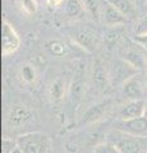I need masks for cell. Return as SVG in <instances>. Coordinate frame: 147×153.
<instances>
[{"label": "cell", "instance_id": "obj_18", "mask_svg": "<svg viewBox=\"0 0 147 153\" xmlns=\"http://www.w3.org/2000/svg\"><path fill=\"white\" fill-rule=\"evenodd\" d=\"M123 33H124V30H123L122 26L109 28L105 33V36H104V40H105L107 47H113L114 45H116L123 37Z\"/></svg>", "mask_w": 147, "mask_h": 153}, {"label": "cell", "instance_id": "obj_7", "mask_svg": "<svg viewBox=\"0 0 147 153\" xmlns=\"http://www.w3.org/2000/svg\"><path fill=\"white\" fill-rule=\"evenodd\" d=\"M21 45V38L13 28V26L7 19H3V30H1V52L4 56L10 55L18 50Z\"/></svg>", "mask_w": 147, "mask_h": 153}, {"label": "cell", "instance_id": "obj_29", "mask_svg": "<svg viewBox=\"0 0 147 153\" xmlns=\"http://www.w3.org/2000/svg\"><path fill=\"white\" fill-rule=\"evenodd\" d=\"M145 117H147V100L145 101V115H143Z\"/></svg>", "mask_w": 147, "mask_h": 153}, {"label": "cell", "instance_id": "obj_5", "mask_svg": "<svg viewBox=\"0 0 147 153\" xmlns=\"http://www.w3.org/2000/svg\"><path fill=\"white\" fill-rule=\"evenodd\" d=\"M109 74H110L111 85H123L127 80H129L134 75H137V69L124 59H118L113 61Z\"/></svg>", "mask_w": 147, "mask_h": 153}, {"label": "cell", "instance_id": "obj_19", "mask_svg": "<svg viewBox=\"0 0 147 153\" xmlns=\"http://www.w3.org/2000/svg\"><path fill=\"white\" fill-rule=\"evenodd\" d=\"M83 5L81 0H67L65 3V14L68 17H78L83 12Z\"/></svg>", "mask_w": 147, "mask_h": 153}, {"label": "cell", "instance_id": "obj_17", "mask_svg": "<svg viewBox=\"0 0 147 153\" xmlns=\"http://www.w3.org/2000/svg\"><path fill=\"white\" fill-rule=\"evenodd\" d=\"M45 47H46V50H47V52H49L50 55L58 56V57L65 56L67 55V52H68V46L60 40H50V41H47Z\"/></svg>", "mask_w": 147, "mask_h": 153}, {"label": "cell", "instance_id": "obj_16", "mask_svg": "<svg viewBox=\"0 0 147 153\" xmlns=\"http://www.w3.org/2000/svg\"><path fill=\"white\" fill-rule=\"evenodd\" d=\"M67 92V82L63 78L55 79L50 87V97L54 102H60Z\"/></svg>", "mask_w": 147, "mask_h": 153}, {"label": "cell", "instance_id": "obj_1", "mask_svg": "<svg viewBox=\"0 0 147 153\" xmlns=\"http://www.w3.org/2000/svg\"><path fill=\"white\" fill-rule=\"evenodd\" d=\"M18 146L23 153H51L50 138L44 133L34 131L18 137Z\"/></svg>", "mask_w": 147, "mask_h": 153}, {"label": "cell", "instance_id": "obj_10", "mask_svg": "<svg viewBox=\"0 0 147 153\" xmlns=\"http://www.w3.org/2000/svg\"><path fill=\"white\" fill-rule=\"evenodd\" d=\"M92 82L98 91L101 92H106L109 87L111 85L110 80V74L106 70V68L104 66L100 61H96L93 64L92 68Z\"/></svg>", "mask_w": 147, "mask_h": 153}, {"label": "cell", "instance_id": "obj_2", "mask_svg": "<svg viewBox=\"0 0 147 153\" xmlns=\"http://www.w3.org/2000/svg\"><path fill=\"white\" fill-rule=\"evenodd\" d=\"M107 140L111 142L120 151V153H142L143 151L141 138L133 137L118 129H113L107 134Z\"/></svg>", "mask_w": 147, "mask_h": 153}, {"label": "cell", "instance_id": "obj_26", "mask_svg": "<svg viewBox=\"0 0 147 153\" xmlns=\"http://www.w3.org/2000/svg\"><path fill=\"white\" fill-rule=\"evenodd\" d=\"M133 41L147 51V33H145V35H136Z\"/></svg>", "mask_w": 147, "mask_h": 153}, {"label": "cell", "instance_id": "obj_20", "mask_svg": "<svg viewBox=\"0 0 147 153\" xmlns=\"http://www.w3.org/2000/svg\"><path fill=\"white\" fill-rule=\"evenodd\" d=\"M81 3H82L84 10L88 12L97 21L100 17V7H98L97 0H81Z\"/></svg>", "mask_w": 147, "mask_h": 153}, {"label": "cell", "instance_id": "obj_9", "mask_svg": "<svg viewBox=\"0 0 147 153\" xmlns=\"http://www.w3.org/2000/svg\"><path fill=\"white\" fill-rule=\"evenodd\" d=\"M145 115V100H129L119 108L118 120L136 119Z\"/></svg>", "mask_w": 147, "mask_h": 153}, {"label": "cell", "instance_id": "obj_24", "mask_svg": "<svg viewBox=\"0 0 147 153\" xmlns=\"http://www.w3.org/2000/svg\"><path fill=\"white\" fill-rule=\"evenodd\" d=\"M17 140H13L12 138L4 137L1 143V153H12V151L17 147Z\"/></svg>", "mask_w": 147, "mask_h": 153}, {"label": "cell", "instance_id": "obj_14", "mask_svg": "<svg viewBox=\"0 0 147 153\" xmlns=\"http://www.w3.org/2000/svg\"><path fill=\"white\" fill-rule=\"evenodd\" d=\"M123 59L128 61L137 70H142L147 68V55L142 52L138 47H129L123 55Z\"/></svg>", "mask_w": 147, "mask_h": 153}, {"label": "cell", "instance_id": "obj_22", "mask_svg": "<svg viewBox=\"0 0 147 153\" xmlns=\"http://www.w3.org/2000/svg\"><path fill=\"white\" fill-rule=\"evenodd\" d=\"M93 153H120V151L111 142L106 140V142H102L100 144L95 146Z\"/></svg>", "mask_w": 147, "mask_h": 153}, {"label": "cell", "instance_id": "obj_23", "mask_svg": "<svg viewBox=\"0 0 147 153\" xmlns=\"http://www.w3.org/2000/svg\"><path fill=\"white\" fill-rule=\"evenodd\" d=\"M18 4H19L22 12H25L28 16H32L37 12L36 0H18Z\"/></svg>", "mask_w": 147, "mask_h": 153}, {"label": "cell", "instance_id": "obj_12", "mask_svg": "<svg viewBox=\"0 0 147 153\" xmlns=\"http://www.w3.org/2000/svg\"><path fill=\"white\" fill-rule=\"evenodd\" d=\"M69 92H70V100L73 101V103H75V105L79 103V101L82 100L83 93H84V69H83V65H81L77 69V71H75L73 82L70 84V88H69Z\"/></svg>", "mask_w": 147, "mask_h": 153}, {"label": "cell", "instance_id": "obj_13", "mask_svg": "<svg viewBox=\"0 0 147 153\" xmlns=\"http://www.w3.org/2000/svg\"><path fill=\"white\" fill-rule=\"evenodd\" d=\"M123 92L129 100H145V87L137 75L123 84Z\"/></svg>", "mask_w": 147, "mask_h": 153}, {"label": "cell", "instance_id": "obj_31", "mask_svg": "<svg viewBox=\"0 0 147 153\" xmlns=\"http://www.w3.org/2000/svg\"><path fill=\"white\" fill-rule=\"evenodd\" d=\"M138 1H145V0H138Z\"/></svg>", "mask_w": 147, "mask_h": 153}, {"label": "cell", "instance_id": "obj_21", "mask_svg": "<svg viewBox=\"0 0 147 153\" xmlns=\"http://www.w3.org/2000/svg\"><path fill=\"white\" fill-rule=\"evenodd\" d=\"M21 76L27 84H32L36 80V70L32 65L25 64L21 69Z\"/></svg>", "mask_w": 147, "mask_h": 153}, {"label": "cell", "instance_id": "obj_6", "mask_svg": "<svg viewBox=\"0 0 147 153\" xmlns=\"http://www.w3.org/2000/svg\"><path fill=\"white\" fill-rule=\"evenodd\" d=\"M114 129L137 138H147V117L141 116L128 120H118L114 124Z\"/></svg>", "mask_w": 147, "mask_h": 153}, {"label": "cell", "instance_id": "obj_27", "mask_svg": "<svg viewBox=\"0 0 147 153\" xmlns=\"http://www.w3.org/2000/svg\"><path fill=\"white\" fill-rule=\"evenodd\" d=\"M63 1H64V0H47V4H49L51 8H55V7L60 5Z\"/></svg>", "mask_w": 147, "mask_h": 153}, {"label": "cell", "instance_id": "obj_15", "mask_svg": "<svg viewBox=\"0 0 147 153\" xmlns=\"http://www.w3.org/2000/svg\"><path fill=\"white\" fill-rule=\"evenodd\" d=\"M110 4H113L122 14H124L127 18H133L137 10H136V4L132 0H107Z\"/></svg>", "mask_w": 147, "mask_h": 153}, {"label": "cell", "instance_id": "obj_4", "mask_svg": "<svg viewBox=\"0 0 147 153\" xmlns=\"http://www.w3.org/2000/svg\"><path fill=\"white\" fill-rule=\"evenodd\" d=\"M34 119H35V114L30 107H27L26 105L22 103H16L9 110L7 123L9 128L19 129L28 125L31 121H34Z\"/></svg>", "mask_w": 147, "mask_h": 153}, {"label": "cell", "instance_id": "obj_25", "mask_svg": "<svg viewBox=\"0 0 147 153\" xmlns=\"http://www.w3.org/2000/svg\"><path fill=\"white\" fill-rule=\"evenodd\" d=\"M136 33L137 35H145V33H147V14L138 23V27L136 28Z\"/></svg>", "mask_w": 147, "mask_h": 153}, {"label": "cell", "instance_id": "obj_8", "mask_svg": "<svg viewBox=\"0 0 147 153\" xmlns=\"http://www.w3.org/2000/svg\"><path fill=\"white\" fill-rule=\"evenodd\" d=\"M111 108V101H104L100 103H96L91 106L88 110H86V112L83 114V116L81 117L79 125H88V124H93L100 121L101 119L106 116V114L109 112V110Z\"/></svg>", "mask_w": 147, "mask_h": 153}, {"label": "cell", "instance_id": "obj_11", "mask_svg": "<svg viewBox=\"0 0 147 153\" xmlns=\"http://www.w3.org/2000/svg\"><path fill=\"white\" fill-rule=\"evenodd\" d=\"M102 17L104 22L106 23L109 27H116V26H123L127 22V17L122 14L118 9L110 4L109 1H105L102 4Z\"/></svg>", "mask_w": 147, "mask_h": 153}, {"label": "cell", "instance_id": "obj_3", "mask_svg": "<svg viewBox=\"0 0 147 153\" xmlns=\"http://www.w3.org/2000/svg\"><path fill=\"white\" fill-rule=\"evenodd\" d=\"M69 35L73 38V41L79 47H82L86 51H93L97 46L98 35L97 32L92 30L88 26H77L69 30Z\"/></svg>", "mask_w": 147, "mask_h": 153}, {"label": "cell", "instance_id": "obj_28", "mask_svg": "<svg viewBox=\"0 0 147 153\" xmlns=\"http://www.w3.org/2000/svg\"><path fill=\"white\" fill-rule=\"evenodd\" d=\"M12 153H23V151H22V148L17 144V147H16V148H14V149L12 151Z\"/></svg>", "mask_w": 147, "mask_h": 153}, {"label": "cell", "instance_id": "obj_30", "mask_svg": "<svg viewBox=\"0 0 147 153\" xmlns=\"http://www.w3.org/2000/svg\"><path fill=\"white\" fill-rule=\"evenodd\" d=\"M146 88H147V79H146Z\"/></svg>", "mask_w": 147, "mask_h": 153}]
</instances>
